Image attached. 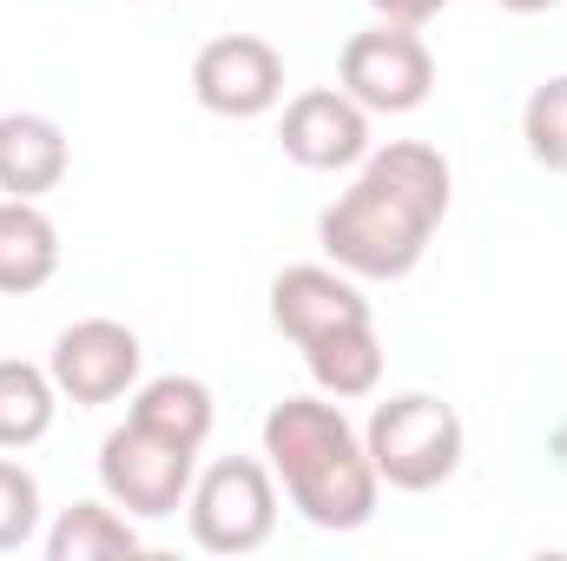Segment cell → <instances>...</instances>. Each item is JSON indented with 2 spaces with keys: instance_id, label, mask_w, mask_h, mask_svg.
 I'll return each mask as SVG.
<instances>
[{
  "instance_id": "1",
  "label": "cell",
  "mask_w": 567,
  "mask_h": 561,
  "mask_svg": "<svg viewBox=\"0 0 567 561\" xmlns=\"http://www.w3.org/2000/svg\"><path fill=\"white\" fill-rule=\"evenodd\" d=\"M449 198H455V172L435 145H370L350 192H337V205H323L317 245L357 284H396L429 258V245L449 218Z\"/></svg>"
},
{
  "instance_id": "2",
  "label": "cell",
  "mask_w": 567,
  "mask_h": 561,
  "mask_svg": "<svg viewBox=\"0 0 567 561\" xmlns=\"http://www.w3.org/2000/svg\"><path fill=\"white\" fill-rule=\"evenodd\" d=\"M258 456L271 462L284 502L323 529V536H357L377 522V502H383V476L363 449V429L343 417V404H330L323 390L317 397H284L265 410L258 429Z\"/></svg>"
},
{
  "instance_id": "3",
  "label": "cell",
  "mask_w": 567,
  "mask_h": 561,
  "mask_svg": "<svg viewBox=\"0 0 567 561\" xmlns=\"http://www.w3.org/2000/svg\"><path fill=\"white\" fill-rule=\"evenodd\" d=\"M363 449H370L383 489L429 496V489H442V482L462 469L468 429L455 417V404H442V397H429V390H403V397H383V404L370 410Z\"/></svg>"
},
{
  "instance_id": "4",
  "label": "cell",
  "mask_w": 567,
  "mask_h": 561,
  "mask_svg": "<svg viewBox=\"0 0 567 561\" xmlns=\"http://www.w3.org/2000/svg\"><path fill=\"white\" fill-rule=\"evenodd\" d=\"M192 542L205 555H258L278 536V476L265 456H218L185 496Z\"/></svg>"
},
{
  "instance_id": "5",
  "label": "cell",
  "mask_w": 567,
  "mask_h": 561,
  "mask_svg": "<svg viewBox=\"0 0 567 561\" xmlns=\"http://www.w3.org/2000/svg\"><path fill=\"white\" fill-rule=\"evenodd\" d=\"M337 86L363 106V113H416L435 93V53H429L423 27H396V20H377L363 33L343 40L337 53Z\"/></svg>"
},
{
  "instance_id": "6",
  "label": "cell",
  "mask_w": 567,
  "mask_h": 561,
  "mask_svg": "<svg viewBox=\"0 0 567 561\" xmlns=\"http://www.w3.org/2000/svg\"><path fill=\"white\" fill-rule=\"evenodd\" d=\"M192 476H198V456L165 442V436H152V429H140L133 417L120 429H106V442H100V496L120 502L133 522L178 516L185 496H192Z\"/></svg>"
},
{
  "instance_id": "7",
  "label": "cell",
  "mask_w": 567,
  "mask_h": 561,
  "mask_svg": "<svg viewBox=\"0 0 567 561\" xmlns=\"http://www.w3.org/2000/svg\"><path fill=\"white\" fill-rule=\"evenodd\" d=\"M47 370H53V384H60L66 404L106 410V404H120V397L140 390L145 344H140V330L120 324V317H80V324H66V330L53 337Z\"/></svg>"
},
{
  "instance_id": "8",
  "label": "cell",
  "mask_w": 567,
  "mask_h": 561,
  "mask_svg": "<svg viewBox=\"0 0 567 561\" xmlns=\"http://www.w3.org/2000/svg\"><path fill=\"white\" fill-rule=\"evenodd\" d=\"M192 100L212 120H265L284 106V53L265 33H218L192 53Z\"/></svg>"
},
{
  "instance_id": "9",
  "label": "cell",
  "mask_w": 567,
  "mask_h": 561,
  "mask_svg": "<svg viewBox=\"0 0 567 561\" xmlns=\"http://www.w3.org/2000/svg\"><path fill=\"white\" fill-rule=\"evenodd\" d=\"M278 145L303 172H357L377 140H370V113L343 86H303L284 100Z\"/></svg>"
},
{
  "instance_id": "10",
  "label": "cell",
  "mask_w": 567,
  "mask_h": 561,
  "mask_svg": "<svg viewBox=\"0 0 567 561\" xmlns=\"http://www.w3.org/2000/svg\"><path fill=\"white\" fill-rule=\"evenodd\" d=\"M363 317H370V297L330 258L323 265H284L271 278V330L297 350L317 344L323 330H343V324H363Z\"/></svg>"
},
{
  "instance_id": "11",
  "label": "cell",
  "mask_w": 567,
  "mask_h": 561,
  "mask_svg": "<svg viewBox=\"0 0 567 561\" xmlns=\"http://www.w3.org/2000/svg\"><path fill=\"white\" fill-rule=\"evenodd\" d=\"M73 172L66 126L47 113H0V198H47Z\"/></svg>"
},
{
  "instance_id": "12",
  "label": "cell",
  "mask_w": 567,
  "mask_h": 561,
  "mask_svg": "<svg viewBox=\"0 0 567 561\" xmlns=\"http://www.w3.org/2000/svg\"><path fill=\"white\" fill-rule=\"evenodd\" d=\"M60 278V225L40 198H0V297H33Z\"/></svg>"
},
{
  "instance_id": "13",
  "label": "cell",
  "mask_w": 567,
  "mask_h": 561,
  "mask_svg": "<svg viewBox=\"0 0 567 561\" xmlns=\"http://www.w3.org/2000/svg\"><path fill=\"white\" fill-rule=\"evenodd\" d=\"M303 370L310 384L330 397V404H363L383 390V337L377 324H343V330H323L317 344H303Z\"/></svg>"
},
{
  "instance_id": "14",
  "label": "cell",
  "mask_w": 567,
  "mask_h": 561,
  "mask_svg": "<svg viewBox=\"0 0 567 561\" xmlns=\"http://www.w3.org/2000/svg\"><path fill=\"white\" fill-rule=\"evenodd\" d=\"M126 417L198 456L212 442V429H218V404H212V384L172 370V377H140V390L126 397Z\"/></svg>"
},
{
  "instance_id": "15",
  "label": "cell",
  "mask_w": 567,
  "mask_h": 561,
  "mask_svg": "<svg viewBox=\"0 0 567 561\" xmlns=\"http://www.w3.org/2000/svg\"><path fill=\"white\" fill-rule=\"evenodd\" d=\"M40 549H47V561H126V555H140L145 549V536H140V522H133L120 502L93 496V502L60 509L53 529L40 536Z\"/></svg>"
},
{
  "instance_id": "16",
  "label": "cell",
  "mask_w": 567,
  "mask_h": 561,
  "mask_svg": "<svg viewBox=\"0 0 567 561\" xmlns=\"http://www.w3.org/2000/svg\"><path fill=\"white\" fill-rule=\"evenodd\" d=\"M60 384L47 364H27V357H0V449H33L53 417H60Z\"/></svg>"
},
{
  "instance_id": "17",
  "label": "cell",
  "mask_w": 567,
  "mask_h": 561,
  "mask_svg": "<svg viewBox=\"0 0 567 561\" xmlns=\"http://www.w3.org/2000/svg\"><path fill=\"white\" fill-rule=\"evenodd\" d=\"M522 140H528V159L542 172H567V73L542 80L522 100Z\"/></svg>"
},
{
  "instance_id": "18",
  "label": "cell",
  "mask_w": 567,
  "mask_h": 561,
  "mask_svg": "<svg viewBox=\"0 0 567 561\" xmlns=\"http://www.w3.org/2000/svg\"><path fill=\"white\" fill-rule=\"evenodd\" d=\"M40 476L13 456H0V555H20L40 536Z\"/></svg>"
},
{
  "instance_id": "19",
  "label": "cell",
  "mask_w": 567,
  "mask_h": 561,
  "mask_svg": "<svg viewBox=\"0 0 567 561\" xmlns=\"http://www.w3.org/2000/svg\"><path fill=\"white\" fill-rule=\"evenodd\" d=\"M442 7H455V0H370V13L377 20H396V27H429Z\"/></svg>"
},
{
  "instance_id": "20",
  "label": "cell",
  "mask_w": 567,
  "mask_h": 561,
  "mask_svg": "<svg viewBox=\"0 0 567 561\" xmlns=\"http://www.w3.org/2000/svg\"><path fill=\"white\" fill-rule=\"evenodd\" d=\"M495 7H508V13H548V7H561V0H495Z\"/></svg>"
}]
</instances>
